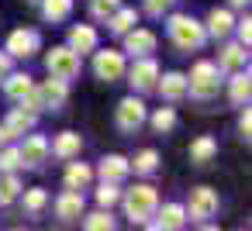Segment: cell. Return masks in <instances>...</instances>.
<instances>
[{"instance_id": "cell-37", "label": "cell", "mask_w": 252, "mask_h": 231, "mask_svg": "<svg viewBox=\"0 0 252 231\" xmlns=\"http://www.w3.org/2000/svg\"><path fill=\"white\" fill-rule=\"evenodd\" d=\"M235 31H238V45H252V21L249 18H242V21H235Z\"/></svg>"}, {"instance_id": "cell-8", "label": "cell", "mask_w": 252, "mask_h": 231, "mask_svg": "<svg viewBox=\"0 0 252 231\" xmlns=\"http://www.w3.org/2000/svg\"><path fill=\"white\" fill-rule=\"evenodd\" d=\"M156 80H159V66H156L149 56H138L135 66L128 69V83H131V90L149 93V90H156Z\"/></svg>"}, {"instance_id": "cell-22", "label": "cell", "mask_w": 252, "mask_h": 231, "mask_svg": "<svg viewBox=\"0 0 252 231\" xmlns=\"http://www.w3.org/2000/svg\"><path fill=\"white\" fill-rule=\"evenodd\" d=\"M231 28H235L231 11H218V7H214V11L207 14V28H204V31H207L211 38H224V35H231Z\"/></svg>"}, {"instance_id": "cell-41", "label": "cell", "mask_w": 252, "mask_h": 231, "mask_svg": "<svg viewBox=\"0 0 252 231\" xmlns=\"http://www.w3.org/2000/svg\"><path fill=\"white\" fill-rule=\"evenodd\" d=\"M249 4V0H231V7H245Z\"/></svg>"}, {"instance_id": "cell-21", "label": "cell", "mask_w": 252, "mask_h": 231, "mask_svg": "<svg viewBox=\"0 0 252 231\" xmlns=\"http://www.w3.org/2000/svg\"><path fill=\"white\" fill-rule=\"evenodd\" d=\"M214 155H218V142H214L211 135H197V138L190 142V162H193V166H207Z\"/></svg>"}, {"instance_id": "cell-40", "label": "cell", "mask_w": 252, "mask_h": 231, "mask_svg": "<svg viewBox=\"0 0 252 231\" xmlns=\"http://www.w3.org/2000/svg\"><path fill=\"white\" fill-rule=\"evenodd\" d=\"M11 138H14V135H11V131H7V128H4V124H0V145H7V142H11Z\"/></svg>"}, {"instance_id": "cell-18", "label": "cell", "mask_w": 252, "mask_h": 231, "mask_svg": "<svg viewBox=\"0 0 252 231\" xmlns=\"http://www.w3.org/2000/svg\"><path fill=\"white\" fill-rule=\"evenodd\" d=\"M249 59V49L245 45H224L221 56H218V73H238Z\"/></svg>"}, {"instance_id": "cell-32", "label": "cell", "mask_w": 252, "mask_h": 231, "mask_svg": "<svg viewBox=\"0 0 252 231\" xmlns=\"http://www.w3.org/2000/svg\"><path fill=\"white\" fill-rule=\"evenodd\" d=\"M83 228L87 231H111L114 228V217H111V210H97V214H90V217H83Z\"/></svg>"}, {"instance_id": "cell-19", "label": "cell", "mask_w": 252, "mask_h": 231, "mask_svg": "<svg viewBox=\"0 0 252 231\" xmlns=\"http://www.w3.org/2000/svg\"><path fill=\"white\" fill-rule=\"evenodd\" d=\"M159 210V207H156ZM187 224V207L183 203H166L162 210H159V217L152 221V228H166V231H176V228H183Z\"/></svg>"}, {"instance_id": "cell-11", "label": "cell", "mask_w": 252, "mask_h": 231, "mask_svg": "<svg viewBox=\"0 0 252 231\" xmlns=\"http://www.w3.org/2000/svg\"><path fill=\"white\" fill-rule=\"evenodd\" d=\"M121 38H125V52H131L135 59H138V56H152V52H156V35H152L149 28H128Z\"/></svg>"}, {"instance_id": "cell-27", "label": "cell", "mask_w": 252, "mask_h": 231, "mask_svg": "<svg viewBox=\"0 0 252 231\" xmlns=\"http://www.w3.org/2000/svg\"><path fill=\"white\" fill-rule=\"evenodd\" d=\"M135 21H138V18H135L131 7H118V11L107 18V28H111V35H125L128 28H135Z\"/></svg>"}, {"instance_id": "cell-2", "label": "cell", "mask_w": 252, "mask_h": 231, "mask_svg": "<svg viewBox=\"0 0 252 231\" xmlns=\"http://www.w3.org/2000/svg\"><path fill=\"white\" fill-rule=\"evenodd\" d=\"M121 200H125V214H128L131 224H145V221L156 214V207H159V193H156V186H149V183L131 186Z\"/></svg>"}, {"instance_id": "cell-28", "label": "cell", "mask_w": 252, "mask_h": 231, "mask_svg": "<svg viewBox=\"0 0 252 231\" xmlns=\"http://www.w3.org/2000/svg\"><path fill=\"white\" fill-rule=\"evenodd\" d=\"M131 169H135L138 176H152V173L159 169V152H156V148H142V152L131 159Z\"/></svg>"}, {"instance_id": "cell-25", "label": "cell", "mask_w": 252, "mask_h": 231, "mask_svg": "<svg viewBox=\"0 0 252 231\" xmlns=\"http://www.w3.org/2000/svg\"><path fill=\"white\" fill-rule=\"evenodd\" d=\"M94 179V169L87 162H73L69 159V169H66V186L69 190H87V183Z\"/></svg>"}, {"instance_id": "cell-23", "label": "cell", "mask_w": 252, "mask_h": 231, "mask_svg": "<svg viewBox=\"0 0 252 231\" xmlns=\"http://www.w3.org/2000/svg\"><path fill=\"white\" fill-rule=\"evenodd\" d=\"M249 97H252V80H249V69L242 73H231V104L235 107H245L249 104Z\"/></svg>"}, {"instance_id": "cell-9", "label": "cell", "mask_w": 252, "mask_h": 231, "mask_svg": "<svg viewBox=\"0 0 252 231\" xmlns=\"http://www.w3.org/2000/svg\"><path fill=\"white\" fill-rule=\"evenodd\" d=\"M38 45H42V38H38V31H32V28H18V31H11V38H7V52H11L14 59L35 56Z\"/></svg>"}, {"instance_id": "cell-7", "label": "cell", "mask_w": 252, "mask_h": 231, "mask_svg": "<svg viewBox=\"0 0 252 231\" xmlns=\"http://www.w3.org/2000/svg\"><path fill=\"white\" fill-rule=\"evenodd\" d=\"M94 73H97V80H104V83L121 80V76H125V52H114V49L97 52V56H94Z\"/></svg>"}, {"instance_id": "cell-30", "label": "cell", "mask_w": 252, "mask_h": 231, "mask_svg": "<svg viewBox=\"0 0 252 231\" xmlns=\"http://www.w3.org/2000/svg\"><path fill=\"white\" fill-rule=\"evenodd\" d=\"M145 121H152V128L159 131V135H166V131H173L176 128V111L173 107H159L152 117H145Z\"/></svg>"}, {"instance_id": "cell-17", "label": "cell", "mask_w": 252, "mask_h": 231, "mask_svg": "<svg viewBox=\"0 0 252 231\" xmlns=\"http://www.w3.org/2000/svg\"><path fill=\"white\" fill-rule=\"evenodd\" d=\"M100 179L104 183H121L128 173H131V162L125 159V155H107V159H100Z\"/></svg>"}, {"instance_id": "cell-6", "label": "cell", "mask_w": 252, "mask_h": 231, "mask_svg": "<svg viewBox=\"0 0 252 231\" xmlns=\"http://www.w3.org/2000/svg\"><path fill=\"white\" fill-rule=\"evenodd\" d=\"M218 207H221V200H218V193H214L211 186H197V190H190L187 214H190L193 221H211V217H218Z\"/></svg>"}, {"instance_id": "cell-36", "label": "cell", "mask_w": 252, "mask_h": 231, "mask_svg": "<svg viewBox=\"0 0 252 231\" xmlns=\"http://www.w3.org/2000/svg\"><path fill=\"white\" fill-rule=\"evenodd\" d=\"M169 7H173V0H145V14L149 18H162Z\"/></svg>"}, {"instance_id": "cell-33", "label": "cell", "mask_w": 252, "mask_h": 231, "mask_svg": "<svg viewBox=\"0 0 252 231\" xmlns=\"http://www.w3.org/2000/svg\"><path fill=\"white\" fill-rule=\"evenodd\" d=\"M118 7H121V0H90V14H94L97 21H107Z\"/></svg>"}, {"instance_id": "cell-1", "label": "cell", "mask_w": 252, "mask_h": 231, "mask_svg": "<svg viewBox=\"0 0 252 231\" xmlns=\"http://www.w3.org/2000/svg\"><path fill=\"white\" fill-rule=\"evenodd\" d=\"M166 31H169V42H173L180 52H197V49L204 45V38H207L204 25L193 21L190 14H173V18L166 21Z\"/></svg>"}, {"instance_id": "cell-12", "label": "cell", "mask_w": 252, "mask_h": 231, "mask_svg": "<svg viewBox=\"0 0 252 231\" xmlns=\"http://www.w3.org/2000/svg\"><path fill=\"white\" fill-rule=\"evenodd\" d=\"M80 148H83V138L76 135V131H63V135H56L52 142H49V155H56V159H80Z\"/></svg>"}, {"instance_id": "cell-31", "label": "cell", "mask_w": 252, "mask_h": 231, "mask_svg": "<svg viewBox=\"0 0 252 231\" xmlns=\"http://www.w3.org/2000/svg\"><path fill=\"white\" fill-rule=\"evenodd\" d=\"M45 207H49V193H45L42 186L25 190V210H28V214H42Z\"/></svg>"}, {"instance_id": "cell-5", "label": "cell", "mask_w": 252, "mask_h": 231, "mask_svg": "<svg viewBox=\"0 0 252 231\" xmlns=\"http://www.w3.org/2000/svg\"><path fill=\"white\" fill-rule=\"evenodd\" d=\"M145 117H149V111H145V104H142L138 97H125V100L118 104V111H114V124H118V131H125V135H135V131L145 124Z\"/></svg>"}, {"instance_id": "cell-35", "label": "cell", "mask_w": 252, "mask_h": 231, "mask_svg": "<svg viewBox=\"0 0 252 231\" xmlns=\"http://www.w3.org/2000/svg\"><path fill=\"white\" fill-rule=\"evenodd\" d=\"M21 166V152L18 148H7V145H0V169L4 173H14Z\"/></svg>"}, {"instance_id": "cell-20", "label": "cell", "mask_w": 252, "mask_h": 231, "mask_svg": "<svg viewBox=\"0 0 252 231\" xmlns=\"http://www.w3.org/2000/svg\"><path fill=\"white\" fill-rule=\"evenodd\" d=\"M69 49H73L76 56L94 52V49H97V31H94L90 25H76V28H69Z\"/></svg>"}, {"instance_id": "cell-14", "label": "cell", "mask_w": 252, "mask_h": 231, "mask_svg": "<svg viewBox=\"0 0 252 231\" xmlns=\"http://www.w3.org/2000/svg\"><path fill=\"white\" fill-rule=\"evenodd\" d=\"M35 90H38L42 111H49V107H52V111H59V107L66 104V97H69L66 83H63V80H56V76H52V80H45V83H42V87H35Z\"/></svg>"}, {"instance_id": "cell-15", "label": "cell", "mask_w": 252, "mask_h": 231, "mask_svg": "<svg viewBox=\"0 0 252 231\" xmlns=\"http://www.w3.org/2000/svg\"><path fill=\"white\" fill-rule=\"evenodd\" d=\"M156 90L166 97V100H183L187 97V76L183 73H159V80H156Z\"/></svg>"}, {"instance_id": "cell-3", "label": "cell", "mask_w": 252, "mask_h": 231, "mask_svg": "<svg viewBox=\"0 0 252 231\" xmlns=\"http://www.w3.org/2000/svg\"><path fill=\"white\" fill-rule=\"evenodd\" d=\"M218 76H221V73H218L214 62H197V66L190 69V76H187V93L197 97V100H211V97H218V87H221Z\"/></svg>"}, {"instance_id": "cell-16", "label": "cell", "mask_w": 252, "mask_h": 231, "mask_svg": "<svg viewBox=\"0 0 252 231\" xmlns=\"http://www.w3.org/2000/svg\"><path fill=\"white\" fill-rule=\"evenodd\" d=\"M35 121H38V114H35V111H28V107H11V111H7V121H4V128L18 138V135L32 131V128H35Z\"/></svg>"}, {"instance_id": "cell-39", "label": "cell", "mask_w": 252, "mask_h": 231, "mask_svg": "<svg viewBox=\"0 0 252 231\" xmlns=\"http://www.w3.org/2000/svg\"><path fill=\"white\" fill-rule=\"evenodd\" d=\"M11 62H14V56L4 49V52H0V83H4V76L11 73Z\"/></svg>"}, {"instance_id": "cell-38", "label": "cell", "mask_w": 252, "mask_h": 231, "mask_svg": "<svg viewBox=\"0 0 252 231\" xmlns=\"http://www.w3.org/2000/svg\"><path fill=\"white\" fill-rule=\"evenodd\" d=\"M238 131H242V138L249 142V135H252V114H249V104H245V114L238 117Z\"/></svg>"}, {"instance_id": "cell-24", "label": "cell", "mask_w": 252, "mask_h": 231, "mask_svg": "<svg viewBox=\"0 0 252 231\" xmlns=\"http://www.w3.org/2000/svg\"><path fill=\"white\" fill-rule=\"evenodd\" d=\"M32 87H35V83H32L28 73H7V76H4V93H7L11 100H21Z\"/></svg>"}, {"instance_id": "cell-10", "label": "cell", "mask_w": 252, "mask_h": 231, "mask_svg": "<svg viewBox=\"0 0 252 231\" xmlns=\"http://www.w3.org/2000/svg\"><path fill=\"white\" fill-rule=\"evenodd\" d=\"M18 152H21V166L38 169V166L49 159V138H45V135H28L25 145H21Z\"/></svg>"}, {"instance_id": "cell-13", "label": "cell", "mask_w": 252, "mask_h": 231, "mask_svg": "<svg viewBox=\"0 0 252 231\" xmlns=\"http://www.w3.org/2000/svg\"><path fill=\"white\" fill-rule=\"evenodd\" d=\"M56 217L59 221H80L83 217V193L80 190H63L59 200H56Z\"/></svg>"}, {"instance_id": "cell-29", "label": "cell", "mask_w": 252, "mask_h": 231, "mask_svg": "<svg viewBox=\"0 0 252 231\" xmlns=\"http://www.w3.org/2000/svg\"><path fill=\"white\" fill-rule=\"evenodd\" d=\"M21 197V179L14 176V173H7L4 179H0V207H7V203H14Z\"/></svg>"}, {"instance_id": "cell-26", "label": "cell", "mask_w": 252, "mask_h": 231, "mask_svg": "<svg viewBox=\"0 0 252 231\" xmlns=\"http://www.w3.org/2000/svg\"><path fill=\"white\" fill-rule=\"evenodd\" d=\"M69 14H73V0H42V18H45V21L59 25V21H66Z\"/></svg>"}, {"instance_id": "cell-4", "label": "cell", "mask_w": 252, "mask_h": 231, "mask_svg": "<svg viewBox=\"0 0 252 231\" xmlns=\"http://www.w3.org/2000/svg\"><path fill=\"white\" fill-rule=\"evenodd\" d=\"M45 69H49V76L69 83V80L80 76V56H76L69 45H59V49H52V52L45 56Z\"/></svg>"}, {"instance_id": "cell-34", "label": "cell", "mask_w": 252, "mask_h": 231, "mask_svg": "<svg viewBox=\"0 0 252 231\" xmlns=\"http://www.w3.org/2000/svg\"><path fill=\"white\" fill-rule=\"evenodd\" d=\"M118 200H121V190H118V183H104V186L97 190V203H100L104 210H111Z\"/></svg>"}]
</instances>
